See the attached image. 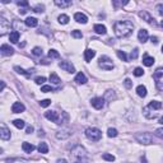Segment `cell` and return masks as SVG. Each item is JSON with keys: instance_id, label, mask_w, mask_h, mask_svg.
<instances>
[{"instance_id": "obj_37", "label": "cell", "mask_w": 163, "mask_h": 163, "mask_svg": "<svg viewBox=\"0 0 163 163\" xmlns=\"http://www.w3.org/2000/svg\"><path fill=\"white\" fill-rule=\"evenodd\" d=\"M48 57H51V59H59V57H60V54H59L56 50H50V51H48Z\"/></svg>"}, {"instance_id": "obj_57", "label": "cell", "mask_w": 163, "mask_h": 163, "mask_svg": "<svg viewBox=\"0 0 163 163\" xmlns=\"http://www.w3.org/2000/svg\"><path fill=\"white\" fill-rule=\"evenodd\" d=\"M159 124H162V125H163V116L159 118Z\"/></svg>"}, {"instance_id": "obj_26", "label": "cell", "mask_w": 163, "mask_h": 163, "mask_svg": "<svg viewBox=\"0 0 163 163\" xmlns=\"http://www.w3.org/2000/svg\"><path fill=\"white\" fill-rule=\"evenodd\" d=\"M75 82H77L78 84H85L87 83V77L80 72V73L77 74V77H75Z\"/></svg>"}, {"instance_id": "obj_1", "label": "cell", "mask_w": 163, "mask_h": 163, "mask_svg": "<svg viewBox=\"0 0 163 163\" xmlns=\"http://www.w3.org/2000/svg\"><path fill=\"white\" fill-rule=\"evenodd\" d=\"M134 29V24L131 20H118L113 26V31H115V35L118 38H125V37H129L133 33Z\"/></svg>"}, {"instance_id": "obj_51", "label": "cell", "mask_w": 163, "mask_h": 163, "mask_svg": "<svg viewBox=\"0 0 163 163\" xmlns=\"http://www.w3.org/2000/svg\"><path fill=\"white\" fill-rule=\"evenodd\" d=\"M155 9L158 10V14L163 17V4H158V5L155 7Z\"/></svg>"}, {"instance_id": "obj_22", "label": "cell", "mask_w": 163, "mask_h": 163, "mask_svg": "<svg viewBox=\"0 0 163 163\" xmlns=\"http://www.w3.org/2000/svg\"><path fill=\"white\" fill-rule=\"evenodd\" d=\"M93 29L97 35H106L107 33V29H106V27L103 26V24H96L93 27Z\"/></svg>"}, {"instance_id": "obj_13", "label": "cell", "mask_w": 163, "mask_h": 163, "mask_svg": "<svg viewBox=\"0 0 163 163\" xmlns=\"http://www.w3.org/2000/svg\"><path fill=\"white\" fill-rule=\"evenodd\" d=\"M139 15L143 18V20H145V22H146V23L153 24V26L155 24V19H154L153 17H152V15H150L148 12H145V10H143V12H140V13H139Z\"/></svg>"}, {"instance_id": "obj_9", "label": "cell", "mask_w": 163, "mask_h": 163, "mask_svg": "<svg viewBox=\"0 0 163 163\" xmlns=\"http://www.w3.org/2000/svg\"><path fill=\"white\" fill-rule=\"evenodd\" d=\"M59 66H60L63 70H65V72H68V73H74L75 72V68H74V65L70 63V61H60L59 63Z\"/></svg>"}, {"instance_id": "obj_52", "label": "cell", "mask_w": 163, "mask_h": 163, "mask_svg": "<svg viewBox=\"0 0 163 163\" xmlns=\"http://www.w3.org/2000/svg\"><path fill=\"white\" fill-rule=\"evenodd\" d=\"M113 4V7H115V8H118V7H120V5H121V7H122V5H125V4H128V2H113L112 3Z\"/></svg>"}, {"instance_id": "obj_11", "label": "cell", "mask_w": 163, "mask_h": 163, "mask_svg": "<svg viewBox=\"0 0 163 163\" xmlns=\"http://www.w3.org/2000/svg\"><path fill=\"white\" fill-rule=\"evenodd\" d=\"M91 103L96 110H101V108L105 106V100H103L102 97H94V98H92Z\"/></svg>"}, {"instance_id": "obj_48", "label": "cell", "mask_w": 163, "mask_h": 163, "mask_svg": "<svg viewBox=\"0 0 163 163\" xmlns=\"http://www.w3.org/2000/svg\"><path fill=\"white\" fill-rule=\"evenodd\" d=\"M43 9H45L43 5H37V7L33 8V12H36V13H43Z\"/></svg>"}, {"instance_id": "obj_25", "label": "cell", "mask_w": 163, "mask_h": 163, "mask_svg": "<svg viewBox=\"0 0 163 163\" xmlns=\"http://www.w3.org/2000/svg\"><path fill=\"white\" fill-rule=\"evenodd\" d=\"M22 149H23L26 153H32V152L35 150V145H33V144H31V143L24 142L23 144H22Z\"/></svg>"}, {"instance_id": "obj_16", "label": "cell", "mask_w": 163, "mask_h": 163, "mask_svg": "<svg viewBox=\"0 0 163 163\" xmlns=\"http://www.w3.org/2000/svg\"><path fill=\"white\" fill-rule=\"evenodd\" d=\"M74 19L78 22V23H83V24H85L87 22H88V18H87V15L85 14H83V13H75L74 14Z\"/></svg>"}, {"instance_id": "obj_17", "label": "cell", "mask_w": 163, "mask_h": 163, "mask_svg": "<svg viewBox=\"0 0 163 163\" xmlns=\"http://www.w3.org/2000/svg\"><path fill=\"white\" fill-rule=\"evenodd\" d=\"M24 24L27 27H31V28H35V27L38 26V20H37L36 18H33V17H28L24 20Z\"/></svg>"}, {"instance_id": "obj_4", "label": "cell", "mask_w": 163, "mask_h": 163, "mask_svg": "<svg viewBox=\"0 0 163 163\" xmlns=\"http://www.w3.org/2000/svg\"><path fill=\"white\" fill-rule=\"evenodd\" d=\"M72 155L74 157V158H77V159H83V158L87 157V150H85V148L83 145L78 144L72 149Z\"/></svg>"}, {"instance_id": "obj_15", "label": "cell", "mask_w": 163, "mask_h": 163, "mask_svg": "<svg viewBox=\"0 0 163 163\" xmlns=\"http://www.w3.org/2000/svg\"><path fill=\"white\" fill-rule=\"evenodd\" d=\"M24 110H26V107H24V105L22 102H14L13 106H12V112H14V113L23 112Z\"/></svg>"}, {"instance_id": "obj_28", "label": "cell", "mask_w": 163, "mask_h": 163, "mask_svg": "<svg viewBox=\"0 0 163 163\" xmlns=\"http://www.w3.org/2000/svg\"><path fill=\"white\" fill-rule=\"evenodd\" d=\"M37 149H38V152H40V153H42V154L48 153V146H47L46 143H40L38 146H37Z\"/></svg>"}, {"instance_id": "obj_45", "label": "cell", "mask_w": 163, "mask_h": 163, "mask_svg": "<svg viewBox=\"0 0 163 163\" xmlns=\"http://www.w3.org/2000/svg\"><path fill=\"white\" fill-rule=\"evenodd\" d=\"M50 105H51V100H42L40 102V106L41 107H48Z\"/></svg>"}, {"instance_id": "obj_29", "label": "cell", "mask_w": 163, "mask_h": 163, "mask_svg": "<svg viewBox=\"0 0 163 163\" xmlns=\"http://www.w3.org/2000/svg\"><path fill=\"white\" fill-rule=\"evenodd\" d=\"M143 64L145 65V66H152V65L154 64V59L152 57V56H144V59H143Z\"/></svg>"}, {"instance_id": "obj_24", "label": "cell", "mask_w": 163, "mask_h": 163, "mask_svg": "<svg viewBox=\"0 0 163 163\" xmlns=\"http://www.w3.org/2000/svg\"><path fill=\"white\" fill-rule=\"evenodd\" d=\"M19 32L18 31H13V32H10V35H9V41L12 42V43H17L19 41Z\"/></svg>"}, {"instance_id": "obj_27", "label": "cell", "mask_w": 163, "mask_h": 163, "mask_svg": "<svg viewBox=\"0 0 163 163\" xmlns=\"http://www.w3.org/2000/svg\"><path fill=\"white\" fill-rule=\"evenodd\" d=\"M137 93L139 97H142V98H144V97L146 96V88L144 85H138V88H137Z\"/></svg>"}, {"instance_id": "obj_47", "label": "cell", "mask_w": 163, "mask_h": 163, "mask_svg": "<svg viewBox=\"0 0 163 163\" xmlns=\"http://www.w3.org/2000/svg\"><path fill=\"white\" fill-rule=\"evenodd\" d=\"M35 82H36V84H43L46 82V78L45 77H37L35 79Z\"/></svg>"}, {"instance_id": "obj_3", "label": "cell", "mask_w": 163, "mask_h": 163, "mask_svg": "<svg viewBox=\"0 0 163 163\" xmlns=\"http://www.w3.org/2000/svg\"><path fill=\"white\" fill-rule=\"evenodd\" d=\"M85 137L89 140H92V142H98L102 138V133H101V130L97 128H88L85 130Z\"/></svg>"}, {"instance_id": "obj_35", "label": "cell", "mask_w": 163, "mask_h": 163, "mask_svg": "<svg viewBox=\"0 0 163 163\" xmlns=\"http://www.w3.org/2000/svg\"><path fill=\"white\" fill-rule=\"evenodd\" d=\"M105 98L110 100V101L115 100V98H116V94H115V92H113V91H107L106 93H105Z\"/></svg>"}, {"instance_id": "obj_14", "label": "cell", "mask_w": 163, "mask_h": 163, "mask_svg": "<svg viewBox=\"0 0 163 163\" xmlns=\"http://www.w3.org/2000/svg\"><path fill=\"white\" fill-rule=\"evenodd\" d=\"M0 51H2V55L3 56H12L14 54V50L12 47H10L9 45H2V47H0Z\"/></svg>"}, {"instance_id": "obj_39", "label": "cell", "mask_w": 163, "mask_h": 163, "mask_svg": "<svg viewBox=\"0 0 163 163\" xmlns=\"http://www.w3.org/2000/svg\"><path fill=\"white\" fill-rule=\"evenodd\" d=\"M116 54H117V56L120 57L122 61H128V56H126V54H125L124 51H120V50H118V51H116Z\"/></svg>"}, {"instance_id": "obj_44", "label": "cell", "mask_w": 163, "mask_h": 163, "mask_svg": "<svg viewBox=\"0 0 163 163\" xmlns=\"http://www.w3.org/2000/svg\"><path fill=\"white\" fill-rule=\"evenodd\" d=\"M143 74H144V70L142 68H137V69L134 70V75H135V77H142Z\"/></svg>"}, {"instance_id": "obj_33", "label": "cell", "mask_w": 163, "mask_h": 163, "mask_svg": "<svg viewBox=\"0 0 163 163\" xmlns=\"http://www.w3.org/2000/svg\"><path fill=\"white\" fill-rule=\"evenodd\" d=\"M57 20H59V23H61V24H68L69 23V17L66 14H61V15H59Z\"/></svg>"}, {"instance_id": "obj_20", "label": "cell", "mask_w": 163, "mask_h": 163, "mask_svg": "<svg viewBox=\"0 0 163 163\" xmlns=\"http://www.w3.org/2000/svg\"><path fill=\"white\" fill-rule=\"evenodd\" d=\"M138 38H139V41L142 43L146 42V41H148V31H146V29H140L139 33H138Z\"/></svg>"}, {"instance_id": "obj_2", "label": "cell", "mask_w": 163, "mask_h": 163, "mask_svg": "<svg viewBox=\"0 0 163 163\" xmlns=\"http://www.w3.org/2000/svg\"><path fill=\"white\" fill-rule=\"evenodd\" d=\"M135 140L140 144L149 145L153 143V135L150 133H138V134H135Z\"/></svg>"}, {"instance_id": "obj_10", "label": "cell", "mask_w": 163, "mask_h": 163, "mask_svg": "<svg viewBox=\"0 0 163 163\" xmlns=\"http://www.w3.org/2000/svg\"><path fill=\"white\" fill-rule=\"evenodd\" d=\"M45 117L47 120H50L52 122H59V118H60V115L56 112V111H46L45 112Z\"/></svg>"}, {"instance_id": "obj_40", "label": "cell", "mask_w": 163, "mask_h": 163, "mask_svg": "<svg viewBox=\"0 0 163 163\" xmlns=\"http://www.w3.org/2000/svg\"><path fill=\"white\" fill-rule=\"evenodd\" d=\"M138 55H139V50H138V48H134V50L130 52V56L129 57L131 59V60H135V59L138 57Z\"/></svg>"}, {"instance_id": "obj_55", "label": "cell", "mask_w": 163, "mask_h": 163, "mask_svg": "<svg viewBox=\"0 0 163 163\" xmlns=\"http://www.w3.org/2000/svg\"><path fill=\"white\" fill-rule=\"evenodd\" d=\"M56 163H68L66 161H65V159H57V162Z\"/></svg>"}, {"instance_id": "obj_7", "label": "cell", "mask_w": 163, "mask_h": 163, "mask_svg": "<svg viewBox=\"0 0 163 163\" xmlns=\"http://www.w3.org/2000/svg\"><path fill=\"white\" fill-rule=\"evenodd\" d=\"M72 134H73V131L70 128H63L59 130V131H56V138L59 140H65V139L72 137Z\"/></svg>"}, {"instance_id": "obj_58", "label": "cell", "mask_w": 163, "mask_h": 163, "mask_svg": "<svg viewBox=\"0 0 163 163\" xmlns=\"http://www.w3.org/2000/svg\"><path fill=\"white\" fill-rule=\"evenodd\" d=\"M161 26H162V27H163V20H162V22H161Z\"/></svg>"}, {"instance_id": "obj_23", "label": "cell", "mask_w": 163, "mask_h": 163, "mask_svg": "<svg viewBox=\"0 0 163 163\" xmlns=\"http://www.w3.org/2000/svg\"><path fill=\"white\" fill-rule=\"evenodd\" d=\"M55 5H57L59 8H68L72 5L70 0H55Z\"/></svg>"}, {"instance_id": "obj_41", "label": "cell", "mask_w": 163, "mask_h": 163, "mask_svg": "<svg viewBox=\"0 0 163 163\" xmlns=\"http://www.w3.org/2000/svg\"><path fill=\"white\" fill-rule=\"evenodd\" d=\"M54 88L51 85H42L41 87V92H43V93H48V92H52Z\"/></svg>"}, {"instance_id": "obj_54", "label": "cell", "mask_w": 163, "mask_h": 163, "mask_svg": "<svg viewBox=\"0 0 163 163\" xmlns=\"http://www.w3.org/2000/svg\"><path fill=\"white\" fill-rule=\"evenodd\" d=\"M150 41L153 42V43H158V38H157V37H152Z\"/></svg>"}, {"instance_id": "obj_18", "label": "cell", "mask_w": 163, "mask_h": 163, "mask_svg": "<svg viewBox=\"0 0 163 163\" xmlns=\"http://www.w3.org/2000/svg\"><path fill=\"white\" fill-rule=\"evenodd\" d=\"M152 110L153 108H150L149 106H145L144 108H143V113H144V116L146 117V118H155L157 117V113H152Z\"/></svg>"}, {"instance_id": "obj_30", "label": "cell", "mask_w": 163, "mask_h": 163, "mask_svg": "<svg viewBox=\"0 0 163 163\" xmlns=\"http://www.w3.org/2000/svg\"><path fill=\"white\" fill-rule=\"evenodd\" d=\"M50 82L51 83H54V84H60V78L57 77V74L56 73H51L50 74Z\"/></svg>"}, {"instance_id": "obj_8", "label": "cell", "mask_w": 163, "mask_h": 163, "mask_svg": "<svg viewBox=\"0 0 163 163\" xmlns=\"http://www.w3.org/2000/svg\"><path fill=\"white\" fill-rule=\"evenodd\" d=\"M10 29V23L4 17H0V36H4Z\"/></svg>"}, {"instance_id": "obj_50", "label": "cell", "mask_w": 163, "mask_h": 163, "mask_svg": "<svg viewBox=\"0 0 163 163\" xmlns=\"http://www.w3.org/2000/svg\"><path fill=\"white\" fill-rule=\"evenodd\" d=\"M155 135H157L158 138H162V139H163V128L157 129V130H155Z\"/></svg>"}, {"instance_id": "obj_46", "label": "cell", "mask_w": 163, "mask_h": 163, "mask_svg": "<svg viewBox=\"0 0 163 163\" xmlns=\"http://www.w3.org/2000/svg\"><path fill=\"white\" fill-rule=\"evenodd\" d=\"M124 84H125V87H126L128 89H130V88H131V87H133V82L130 80L129 78H126V79L124 80Z\"/></svg>"}, {"instance_id": "obj_36", "label": "cell", "mask_w": 163, "mask_h": 163, "mask_svg": "<svg viewBox=\"0 0 163 163\" xmlns=\"http://www.w3.org/2000/svg\"><path fill=\"white\" fill-rule=\"evenodd\" d=\"M107 135L110 138H116L117 135H118V133H117V130L116 129H113V128H110L107 130Z\"/></svg>"}, {"instance_id": "obj_34", "label": "cell", "mask_w": 163, "mask_h": 163, "mask_svg": "<svg viewBox=\"0 0 163 163\" xmlns=\"http://www.w3.org/2000/svg\"><path fill=\"white\" fill-rule=\"evenodd\" d=\"M13 125H14V126L17 128V129H23V128L26 126L24 121H23V120H19V118H18V120H14V121H13Z\"/></svg>"}, {"instance_id": "obj_43", "label": "cell", "mask_w": 163, "mask_h": 163, "mask_svg": "<svg viewBox=\"0 0 163 163\" xmlns=\"http://www.w3.org/2000/svg\"><path fill=\"white\" fill-rule=\"evenodd\" d=\"M72 36L74 37V38H82V37H83V35H82V32H80V31H78V29L72 31Z\"/></svg>"}, {"instance_id": "obj_56", "label": "cell", "mask_w": 163, "mask_h": 163, "mask_svg": "<svg viewBox=\"0 0 163 163\" xmlns=\"http://www.w3.org/2000/svg\"><path fill=\"white\" fill-rule=\"evenodd\" d=\"M4 88H5V82H2V89H0V91H4Z\"/></svg>"}, {"instance_id": "obj_19", "label": "cell", "mask_w": 163, "mask_h": 163, "mask_svg": "<svg viewBox=\"0 0 163 163\" xmlns=\"http://www.w3.org/2000/svg\"><path fill=\"white\" fill-rule=\"evenodd\" d=\"M94 56H96V51L91 50V48H88V50H85V51H84V60H85L87 63L92 61V59H93Z\"/></svg>"}, {"instance_id": "obj_5", "label": "cell", "mask_w": 163, "mask_h": 163, "mask_svg": "<svg viewBox=\"0 0 163 163\" xmlns=\"http://www.w3.org/2000/svg\"><path fill=\"white\" fill-rule=\"evenodd\" d=\"M153 79L155 80V85L158 91L163 92V68H158L153 74Z\"/></svg>"}, {"instance_id": "obj_6", "label": "cell", "mask_w": 163, "mask_h": 163, "mask_svg": "<svg viewBox=\"0 0 163 163\" xmlns=\"http://www.w3.org/2000/svg\"><path fill=\"white\" fill-rule=\"evenodd\" d=\"M98 65H100V68H102L103 70H112L113 69V63H112V60L108 56H101L100 57V61H98Z\"/></svg>"}, {"instance_id": "obj_32", "label": "cell", "mask_w": 163, "mask_h": 163, "mask_svg": "<svg viewBox=\"0 0 163 163\" xmlns=\"http://www.w3.org/2000/svg\"><path fill=\"white\" fill-rule=\"evenodd\" d=\"M69 120V116H68V113L66 112H61V115H60V118H59V125H61V124H65V122H68Z\"/></svg>"}, {"instance_id": "obj_53", "label": "cell", "mask_w": 163, "mask_h": 163, "mask_svg": "<svg viewBox=\"0 0 163 163\" xmlns=\"http://www.w3.org/2000/svg\"><path fill=\"white\" fill-rule=\"evenodd\" d=\"M31 133H33V128L28 126V128H27V134H31Z\"/></svg>"}, {"instance_id": "obj_21", "label": "cell", "mask_w": 163, "mask_h": 163, "mask_svg": "<svg viewBox=\"0 0 163 163\" xmlns=\"http://www.w3.org/2000/svg\"><path fill=\"white\" fill-rule=\"evenodd\" d=\"M14 70H15V72H17L18 74H22V75H26V77H31V75L32 74H33L35 73V70H27V72H26V70L24 69H22V68H19V66H14Z\"/></svg>"}, {"instance_id": "obj_59", "label": "cell", "mask_w": 163, "mask_h": 163, "mask_svg": "<svg viewBox=\"0 0 163 163\" xmlns=\"http://www.w3.org/2000/svg\"><path fill=\"white\" fill-rule=\"evenodd\" d=\"M162 52H163V46H162Z\"/></svg>"}, {"instance_id": "obj_42", "label": "cell", "mask_w": 163, "mask_h": 163, "mask_svg": "<svg viewBox=\"0 0 163 163\" xmlns=\"http://www.w3.org/2000/svg\"><path fill=\"white\" fill-rule=\"evenodd\" d=\"M32 54H33L35 56H42V48L41 47H35L33 50H32Z\"/></svg>"}, {"instance_id": "obj_12", "label": "cell", "mask_w": 163, "mask_h": 163, "mask_svg": "<svg viewBox=\"0 0 163 163\" xmlns=\"http://www.w3.org/2000/svg\"><path fill=\"white\" fill-rule=\"evenodd\" d=\"M10 130L5 126L4 124H2V126H0V138H2L3 140H9L10 139Z\"/></svg>"}, {"instance_id": "obj_49", "label": "cell", "mask_w": 163, "mask_h": 163, "mask_svg": "<svg viewBox=\"0 0 163 163\" xmlns=\"http://www.w3.org/2000/svg\"><path fill=\"white\" fill-rule=\"evenodd\" d=\"M17 4L19 5V7H23L24 9H28V8H29L28 2H17Z\"/></svg>"}, {"instance_id": "obj_38", "label": "cell", "mask_w": 163, "mask_h": 163, "mask_svg": "<svg viewBox=\"0 0 163 163\" xmlns=\"http://www.w3.org/2000/svg\"><path fill=\"white\" fill-rule=\"evenodd\" d=\"M102 158L105 159V161H108V162H113V161H115V155L108 154V153H105V154L102 155Z\"/></svg>"}, {"instance_id": "obj_60", "label": "cell", "mask_w": 163, "mask_h": 163, "mask_svg": "<svg viewBox=\"0 0 163 163\" xmlns=\"http://www.w3.org/2000/svg\"><path fill=\"white\" fill-rule=\"evenodd\" d=\"M75 163H80V162H75Z\"/></svg>"}, {"instance_id": "obj_31", "label": "cell", "mask_w": 163, "mask_h": 163, "mask_svg": "<svg viewBox=\"0 0 163 163\" xmlns=\"http://www.w3.org/2000/svg\"><path fill=\"white\" fill-rule=\"evenodd\" d=\"M148 106L150 108H153V110H159V108H162V103L159 101H152Z\"/></svg>"}]
</instances>
